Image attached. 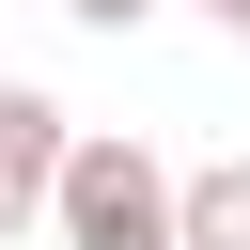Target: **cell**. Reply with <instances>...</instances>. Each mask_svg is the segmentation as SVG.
<instances>
[{
  "instance_id": "3",
  "label": "cell",
  "mask_w": 250,
  "mask_h": 250,
  "mask_svg": "<svg viewBox=\"0 0 250 250\" xmlns=\"http://www.w3.org/2000/svg\"><path fill=\"white\" fill-rule=\"evenodd\" d=\"M188 250H250V156H203L188 172Z\"/></svg>"
},
{
  "instance_id": "4",
  "label": "cell",
  "mask_w": 250,
  "mask_h": 250,
  "mask_svg": "<svg viewBox=\"0 0 250 250\" xmlns=\"http://www.w3.org/2000/svg\"><path fill=\"white\" fill-rule=\"evenodd\" d=\"M62 16H78V31H141L156 0H62Z\"/></svg>"
},
{
  "instance_id": "5",
  "label": "cell",
  "mask_w": 250,
  "mask_h": 250,
  "mask_svg": "<svg viewBox=\"0 0 250 250\" xmlns=\"http://www.w3.org/2000/svg\"><path fill=\"white\" fill-rule=\"evenodd\" d=\"M188 16H219V31H234V47H250V0H188Z\"/></svg>"
},
{
  "instance_id": "2",
  "label": "cell",
  "mask_w": 250,
  "mask_h": 250,
  "mask_svg": "<svg viewBox=\"0 0 250 250\" xmlns=\"http://www.w3.org/2000/svg\"><path fill=\"white\" fill-rule=\"evenodd\" d=\"M62 141H78V125H62V94H47V78H0V250L47 219V188H62Z\"/></svg>"
},
{
  "instance_id": "1",
  "label": "cell",
  "mask_w": 250,
  "mask_h": 250,
  "mask_svg": "<svg viewBox=\"0 0 250 250\" xmlns=\"http://www.w3.org/2000/svg\"><path fill=\"white\" fill-rule=\"evenodd\" d=\"M47 234L62 250H188V172L125 125H78L62 141V188H47Z\"/></svg>"
}]
</instances>
